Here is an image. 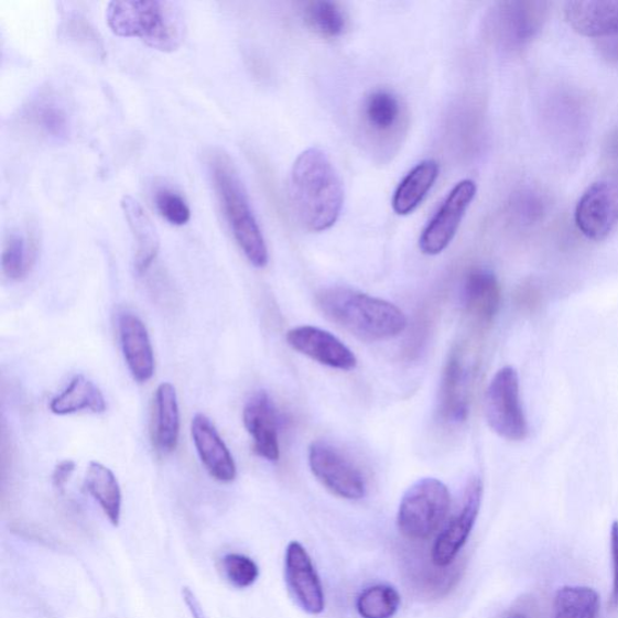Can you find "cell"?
<instances>
[{
	"instance_id": "2e32d148",
	"label": "cell",
	"mask_w": 618,
	"mask_h": 618,
	"mask_svg": "<svg viewBox=\"0 0 618 618\" xmlns=\"http://www.w3.org/2000/svg\"><path fill=\"white\" fill-rule=\"evenodd\" d=\"M192 435L198 457L208 474L218 483H234L237 477V466L232 454L207 415L200 413L195 415Z\"/></svg>"
},
{
	"instance_id": "e575fe53",
	"label": "cell",
	"mask_w": 618,
	"mask_h": 618,
	"mask_svg": "<svg viewBox=\"0 0 618 618\" xmlns=\"http://www.w3.org/2000/svg\"><path fill=\"white\" fill-rule=\"evenodd\" d=\"M65 31L72 41L79 44H85L87 47L98 52H104V45L100 43V37L98 36L95 29L91 26L85 18L73 14L65 22Z\"/></svg>"
},
{
	"instance_id": "52a82bcc",
	"label": "cell",
	"mask_w": 618,
	"mask_h": 618,
	"mask_svg": "<svg viewBox=\"0 0 618 618\" xmlns=\"http://www.w3.org/2000/svg\"><path fill=\"white\" fill-rule=\"evenodd\" d=\"M360 126L365 142L378 156H390L408 129V111L402 99L389 88H376L362 100Z\"/></svg>"
},
{
	"instance_id": "83f0119b",
	"label": "cell",
	"mask_w": 618,
	"mask_h": 618,
	"mask_svg": "<svg viewBox=\"0 0 618 618\" xmlns=\"http://www.w3.org/2000/svg\"><path fill=\"white\" fill-rule=\"evenodd\" d=\"M307 26L326 40L343 36L348 29L346 10L330 0H314L304 7Z\"/></svg>"
},
{
	"instance_id": "f546056e",
	"label": "cell",
	"mask_w": 618,
	"mask_h": 618,
	"mask_svg": "<svg viewBox=\"0 0 618 618\" xmlns=\"http://www.w3.org/2000/svg\"><path fill=\"white\" fill-rule=\"evenodd\" d=\"M399 592L388 585H376L361 592L357 609L362 618H392L400 607Z\"/></svg>"
},
{
	"instance_id": "9a60e30c",
	"label": "cell",
	"mask_w": 618,
	"mask_h": 618,
	"mask_svg": "<svg viewBox=\"0 0 618 618\" xmlns=\"http://www.w3.org/2000/svg\"><path fill=\"white\" fill-rule=\"evenodd\" d=\"M243 423L253 438V447L258 456L269 462H279L281 458L279 418L272 399L264 390H260L246 403Z\"/></svg>"
},
{
	"instance_id": "ac0fdd59",
	"label": "cell",
	"mask_w": 618,
	"mask_h": 618,
	"mask_svg": "<svg viewBox=\"0 0 618 618\" xmlns=\"http://www.w3.org/2000/svg\"><path fill=\"white\" fill-rule=\"evenodd\" d=\"M566 22L588 37L618 35V0H576L564 8Z\"/></svg>"
},
{
	"instance_id": "d590c367",
	"label": "cell",
	"mask_w": 618,
	"mask_h": 618,
	"mask_svg": "<svg viewBox=\"0 0 618 618\" xmlns=\"http://www.w3.org/2000/svg\"><path fill=\"white\" fill-rule=\"evenodd\" d=\"M75 468V462L73 460H63L56 465V468L53 473V486L57 494L63 495L65 494V489L67 484L69 483L71 477L73 476Z\"/></svg>"
},
{
	"instance_id": "7a4b0ae2",
	"label": "cell",
	"mask_w": 618,
	"mask_h": 618,
	"mask_svg": "<svg viewBox=\"0 0 618 618\" xmlns=\"http://www.w3.org/2000/svg\"><path fill=\"white\" fill-rule=\"evenodd\" d=\"M207 166L220 207L237 245L254 268L269 263V249L232 160L220 149L207 154Z\"/></svg>"
},
{
	"instance_id": "ab89813d",
	"label": "cell",
	"mask_w": 618,
	"mask_h": 618,
	"mask_svg": "<svg viewBox=\"0 0 618 618\" xmlns=\"http://www.w3.org/2000/svg\"><path fill=\"white\" fill-rule=\"evenodd\" d=\"M501 618H528V617L521 612L512 611L503 615Z\"/></svg>"
},
{
	"instance_id": "1f68e13d",
	"label": "cell",
	"mask_w": 618,
	"mask_h": 618,
	"mask_svg": "<svg viewBox=\"0 0 618 618\" xmlns=\"http://www.w3.org/2000/svg\"><path fill=\"white\" fill-rule=\"evenodd\" d=\"M223 572L234 587L245 589L253 586L259 578L258 564L245 554L230 553L223 559Z\"/></svg>"
},
{
	"instance_id": "cb8c5ba5",
	"label": "cell",
	"mask_w": 618,
	"mask_h": 618,
	"mask_svg": "<svg viewBox=\"0 0 618 618\" xmlns=\"http://www.w3.org/2000/svg\"><path fill=\"white\" fill-rule=\"evenodd\" d=\"M50 411L56 415L79 412L95 414L107 411V402L100 389L84 375H77L61 394L50 402Z\"/></svg>"
},
{
	"instance_id": "5bb4252c",
	"label": "cell",
	"mask_w": 618,
	"mask_h": 618,
	"mask_svg": "<svg viewBox=\"0 0 618 618\" xmlns=\"http://www.w3.org/2000/svg\"><path fill=\"white\" fill-rule=\"evenodd\" d=\"M286 343L294 350L329 368L355 370L358 359L344 343L332 333L319 327L304 325L288 332Z\"/></svg>"
},
{
	"instance_id": "277c9868",
	"label": "cell",
	"mask_w": 618,
	"mask_h": 618,
	"mask_svg": "<svg viewBox=\"0 0 618 618\" xmlns=\"http://www.w3.org/2000/svg\"><path fill=\"white\" fill-rule=\"evenodd\" d=\"M107 23L118 36L137 37L151 48L174 53L185 37L178 6L166 0H123L107 8Z\"/></svg>"
},
{
	"instance_id": "44dd1931",
	"label": "cell",
	"mask_w": 618,
	"mask_h": 618,
	"mask_svg": "<svg viewBox=\"0 0 618 618\" xmlns=\"http://www.w3.org/2000/svg\"><path fill=\"white\" fill-rule=\"evenodd\" d=\"M464 306L476 321L490 323L501 304V288L494 272L476 269L466 275L463 289Z\"/></svg>"
},
{
	"instance_id": "d4e9b609",
	"label": "cell",
	"mask_w": 618,
	"mask_h": 618,
	"mask_svg": "<svg viewBox=\"0 0 618 618\" xmlns=\"http://www.w3.org/2000/svg\"><path fill=\"white\" fill-rule=\"evenodd\" d=\"M85 488L104 510L112 525L121 519L122 496L118 479L106 465L90 462L85 476Z\"/></svg>"
},
{
	"instance_id": "ba28073f",
	"label": "cell",
	"mask_w": 618,
	"mask_h": 618,
	"mask_svg": "<svg viewBox=\"0 0 618 618\" xmlns=\"http://www.w3.org/2000/svg\"><path fill=\"white\" fill-rule=\"evenodd\" d=\"M485 415L491 431L502 438L517 443L528 436L520 377L512 366H506L491 378L485 398Z\"/></svg>"
},
{
	"instance_id": "3957f363",
	"label": "cell",
	"mask_w": 618,
	"mask_h": 618,
	"mask_svg": "<svg viewBox=\"0 0 618 618\" xmlns=\"http://www.w3.org/2000/svg\"><path fill=\"white\" fill-rule=\"evenodd\" d=\"M327 318L364 340H386L405 332L408 318L392 302L348 288H329L317 296Z\"/></svg>"
},
{
	"instance_id": "7402d4cb",
	"label": "cell",
	"mask_w": 618,
	"mask_h": 618,
	"mask_svg": "<svg viewBox=\"0 0 618 618\" xmlns=\"http://www.w3.org/2000/svg\"><path fill=\"white\" fill-rule=\"evenodd\" d=\"M181 414L178 397L171 383L159 386L155 394L154 445L161 453H172L178 447Z\"/></svg>"
},
{
	"instance_id": "4dcf8cb0",
	"label": "cell",
	"mask_w": 618,
	"mask_h": 618,
	"mask_svg": "<svg viewBox=\"0 0 618 618\" xmlns=\"http://www.w3.org/2000/svg\"><path fill=\"white\" fill-rule=\"evenodd\" d=\"M453 564L446 567H440L434 563L431 567L415 565L411 571L414 573L413 582L429 595L441 596L458 583L463 572V566Z\"/></svg>"
},
{
	"instance_id": "484cf974",
	"label": "cell",
	"mask_w": 618,
	"mask_h": 618,
	"mask_svg": "<svg viewBox=\"0 0 618 618\" xmlns=\"http://www.w3.org/2000/svg\"><path fill=\"white\" fill-rule=\"evenodd\" d=\"M23 117L33 131L48 140H66L69 134L67 112L53 97L42 96L34 99Z\"/></svg>"
},
{
	"instance_id": "e0dca14e",
	"label": "cell",
	"mask_w": 618,
	"mask_h": 618,
	"mask_svg": "<svg viewBox=\"0 0 618 618\" xmlns=\"http://www.w3.org/2000/svg\"><path fill=\"white\" fill-rule=\"evenodd\" d=\"M119 335L123 358L134 381L149 382L155 373V357L145 324L135 314L123 312L119 317Z\"/></svg>"
},
{
	"instance_id": "74e56055",
	"label": "cell",
	"mask_w": 618,
	"mask_h": 618,
	"mask_svg": "<svg viewBox=\"0 0 618 618\" xmlns=\"http://www.w3.org/2000/svg\"><path fill=\"white\" fill-rule=\"evenodd\" d=\"M598 50L605 59L618 66V35L601 41L598 44Z\"/></svg>"
},
{
	"instance_id": "f35d334b",
	"label": "cell",
	"mask_w": 618,
	"mask_h": 618,
	"mask_svg": "<svg viewBox=\"0 0 618 618\" xmlns=\"http://www.w3.org/2000/svg\"><path fill=\"white\" fill-rule=\"evenodd\" d=\"M183 597L194 618H208L195 593L191 588H183Z\"/></svg>"
},
{
	"instance_id": "ffe728a7",
	"label": "cell",
	"mask_w": 618,
	"mask_h": 618,
	"mask_svg": "<svg viewBox=\"0 0 618 618\" xmlns=\"http://www.w3.org/2000/svg\"><path fill=\"white\" fill-rule=\"evenodd\" d=\"M121 207L128 220L134 241V271L144 275L155 262L160 250V237L140 202L132 196H123Z\"/></svg>"
},
{
	"instance_id": "836d02e7",
	"label": "cell",
	"mask_w": 618,
	"mask_h": 618,
	"mask_svg": "<svg viewBox=\"0 0 618 618\" xmlns=\"http://www.w3.org/2000/svg\"><path fill=\"white\" fill-rule=\"evenodd\" d=\"M512 216L521 224H533L544 213L542 199L533 192L527 191L514 196L511 204Z\"/></svg>"
},
{
	"instance_id": "8fae6325",
	"label": "cell",
	"mask_w": 618,
	"mask_h": 618,
	"mask_svg": "<svg viewBox=\"0 0 618 618\" xmlns=\"http://www.w3.org/2000/svg\"><path fill=\"white\" fill-rule=\"evenodd\" d=\"M476 192L477 186L470 180L463 181L452 188L420 238L423 254L438 256L451 245Z\"/></svg>"
},
{
	"instance_id": "4316f807",
	"label": "cell",
	"mask_w": 618,
	"mask_h": 618,
	"mask_svg": "<svg viewBox=\"0 0 618 618\" xmlns=\"http://www.w3.org/2000/svg\"><path fill=\"white\" fill-rule=\"evenodd\" d=\"M36 258V246L31 235L12 231L6 238L2 269L8 280L19 282L26 279Z\"/></svg>"
},
{
	"instance_id": "8992f818",
	"label": "cell",
	"mask_w": 618,
	"mask_h": 618,
	"mask_svg": "<svg viewBox=\"0 0 618 618\" xmlns=\"http://www.w3.org/2000/svg\"><path fill=\"white\" fill-rule=\"evenodd\" d=\"M449 507L447 486L433 477L422 478L401 499L397 521L399 532L410 541L431 539L444 523Z\"/></svg>"
},
{
	"instance_id": "f1b7e54d",
	"label": "cell",
	"mask_w": 618,
	"mask_h": 618,
	"mask_svg": "<svg viewBox=\"0 0 618 618\" xmlns=\"http://www.w3.org/2000/svg\"><path fill=\"white\" fill-rule=\"evenodd\" d=\"M600 598L589 587L566 586L557 592L553 604V618H598Z\"/></svg>"
},
{
	"instance_id": "7c38bea8",
	"label": "cell",
	"mask_w": 618,
	"mask_h": 618,
	"mask_svg": "<svg viewBox=\"0 0 618 618\" xmlns=\"http://www.w3.org/2000/svg\"><path fill=\"white\" fill-rule=\"evenodd\" d=\"M484 497L481 478L473 477L465 488L462 510L437 536L432 550V562L446 567L456 562L476 523Z\"/></svg>"
},
{
	"instance_id": "30bf717a",
	"label": "cell",
	"mask_w": 618,
	"mask_h": 618,
	"mask_svg": "<svg viewBox=\"0 0 618 618\" xmlns=\"http://www.w3.org/2000/svg\"><path fill=\"white\" fill-rule=\"evenodd\" d=\"M575 223L592 241L607 239L618 225V181L600 180L588 186L577 202Z\"/></svg>"
},
{
	"instance_id": "d6986e66",
	"label": "cell",
	"mask_w": 618,
	"mask_h": 618,
	"mask_svg": "<svg viewBox=\"0 0 618 618\" xmlns=\"http://www.w3.org/2000/svg\"><path fill=\"white\" fill-rule=\"evenodd\" d=\"M470 371L459 351H453L440 388L441 419L449 424L465 422L469 413Z\"/></svg>"
},
{
	"instance_id": "9c48e42d",
	"label": "cell",
	"mask_w": 618,
	"mask_h": 618,
	"mask_svg": "<svg viewBox=\"0 0 618 618\" xmlns=\"http://www.w3.org/2000/svg\"><path fill=\"white\" fill-rule=\"evenodd\" d=\"M310 468L336 497L360 500L366 495L365 477L346 454L327 441H315L308 449Z\"/></svg>"
},
{
	"instance_id": "d6a6232c",
	"label": "cell",
	"mask_w": 618,
	"mask_h": 618,
	"mask_svg": "<svg viewBox=\"0 0 618 618\" xmlns=\"http://www.w3.org/2000/svg\"><path fill=\"white\" fill-rule=\"evenodd\" d=\"M160 216L174 226H183L192 218L191 207L184 197L169 187H160L154 195Z\"/></svg>"
},
{
	"instance_id": "6da1fadb",
	"label": "cell",
	"mask_w": 618,
	"mask_h": 618,
	"mask_svg": "<svg viewBox=\"0 0 618 618\" xmlns=\"http://www.w3.org/2000/svg\"><path fill=\"white\" fill-rule=\"evenodd\" d=\"M289 197L306 230L324 232L337 223L344 208V184L324 150L310 148L299 155L290 173Z\"/></svg>"
},
{
	"instance_id": "603a6c76",
	"label": "cell",
	"mask_w": 618,
	"mask_h": 618,
	"mask_svg": "<svg viewBox=\"0 0 618 618\" xmlns=\"http://www.w3.org/2000/svg\"><path fill=\"white\" fill-rule=\"evenodd\" d=\"M440 167L434 160H425L413 167L399 184L393 209L399 216H409L418 209L438 178Z\"/></svg>"
},
{
	"instance_id": "8d00e7d4",
	"label": "cell",
	"mask_w": 618,
	"mask_h": 618,
	"mask_svg": "<svg viewBox=\"0 0 618 618\" xmlns=\"http://www.w3.org/2000/svg\"><path fill=\"white\" fill-rule=\"evenodd\" d=\"M611 560H612V593L611 603L615 609H618V521L611 527Z\"/></svg>"
},
{
	"instance_id": "4fadbf2b",
	"label": "cell",
	"mask_w": 618,
	"mask_h": 618,
	"mask_svg": "<svg viewBox=\"0 0 618 618\" xmlns=\"http://www.w3.org/2000/svg\"><path fill=\"white\" fill-rule=\"evenodd\" d=\"M285 583L302 610L311 615L324 611L325 596L321 578L306 549L297 541L290 542L286 549Z\"/></svg>"
},
{
	"instance_id": "5b68a950",
	"label": "cell",
	"mask_w": 618,
	"mask_h": 618,
	"mask_svg": "<svg viewBox=\"0 0 618 618\" xmlns=\"http://www.w3.org/2000/svg\"><path fill=\"white\" fill-rule=\"evenodd\" d=\"M549 14L550 3L541 0L500 2L488 12L486 33L503 52H520L538 37Z\"/></svg>"
}]
</instances>
